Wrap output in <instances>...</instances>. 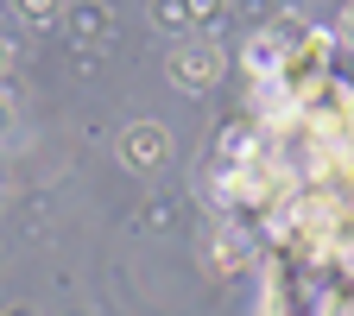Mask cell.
I'll return each mask as SVG.
<instances>
[{"label": "cell", "mask_w": 354, "mask_h": 316, "mask_svg": "<svg viewBox=\"0 0 354 316\" xmlns=\"http://www.w3.org/2000/svg\"><path fill=\"white\" fill-rule=\"evenodd\" d=\"M171 76H177V89H209L221 76V51L215 44H184V51L171 57Z\"/></svg>", "instance_id": "6da1fadb"}, {"label": "cell", "mask_w": 354, "mask_h": 316, "mask_svg": "<svg viewBox=\"0 0 354 316\" xmlns=\"http://www.w3.org/2000/svg\"><path fill=\"white\" fill-rule=\"evenodd\" d=\"M342 32H348V38H354V7H348V13H342Z\"/></svg>", "instance_id": "277c9868"}, {"label": "cell", "mask_w": 354, "mask_h": 316, "mask_svg": "<svg viewBox=\"0 0 354 316\" xmlns=\"http://www.w3.org/2000/svg\"><path fill=\"white\" fill-rule=\"evenodd\" d=\"M0 70H7V44H0Z\"/></svg>", "instance_id": "5b68a950"}, {"label": "cell", "mask_w": 354, "mask_h": 316, "mask_svg": "<svg viewBox=\"0 0 354 316\" xmlns=\"http://www.w3.org/2000/svg\"><path fill=\"white\" fill-rule=\"evenodd\" d=\"M0 127H7V102H0Z\"/></svg>", "instance_id": "8992f818"}, {"label": "cell", "mask_w": 354, "mask_h": 316, "mask_svg": "<svg viewBox=\"0 0 354 316\" xmlns=\"http://www.w3.org/2000/svg\"><path fill=\"white\" fill-rule=\"evenodd\" d=\"M13 7H19L26 19H51V13H57V0H13Z\"/></svg>", "instance_id": "3957f363"}, {"label": "cell", "mask_w": 354, "mask_h": 316, "mask_svg": "<svg viewBox=\"0 0 354 316\" xmlns=\"http://www.w3.org/2000/svg\"><path fill=\"white\" fill-rule=\"evenodd\" d=\"M165 152H171V140H165V127H127V165H165Z\"/></svg>", "instance_id": "7a4b0ae2"}]
</instances>
